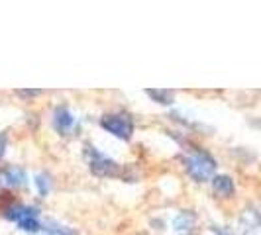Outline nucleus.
<instances>
[{
    "instance_id": "nucleus-11",
    "label": "nucleus",
    "mask_w": 261,
    "mask_h": 235,
    "mask_svg": "<svg viewBox=\"0 0 261 235\" xmlns=\"http://www.w3.org/2000/svg\"><path fill=\"white\" fill-rule=\"evenodd\" d=\"M36 186H38L39 194L45 196L47 192H49V186H51V183H49V179H47L45 174H38V177H36Z\"/></svg>"
},
{
    "instance_id": "nucleus-12",
    "label": "nucleus",
    "mask_w": 261,
    "mask_h": 235,
    "mask_svg": "<svg viewBox=\"0 0 261 235\" xmlns=\"http://www.w3.org/2000/svg\"><path fill=\"white\" fill-rule=\"evenodd\" d=\"M18 94L20 96H38L41 94V91H18Z\"/></svg>"
},
{
    "instance_id": "nucleus-2",
    "label": "nucleus",
    "mask_w": 261,
    "mask_h": 235,
    "mask_svg": "<svg viewBox=\"0 0 261 235\" xmlns=\"http://www.w3.org/2000/svg\"><path fill=\"white\" fill-rule=\"evenodd\" d=\"M4 218L14 223H18L20 229L30 231V233H36V231H39V227H41L38 208H34V206H22V204L10 206V208L4 210Z\"/></svg>"
},
{
    "instance_id": "nucleus-3",
    "label": "nucleus",
    "mask_w": 261,
    "mask_h": 235,
    "mask_svg": "<svg viewBox=\"0 0 261 235\" xmlns=\"http://www.w3.org/2000/svg\"><path fill=\"white\" fill-rule=\"evenodd\" d=\"M85 157H87V163L91 170L96 177H118L120 174V165H118L114 159L106 157L105 153H100L96 147L87 145L85 147Z\"/></svg>"
},
{
    "instance_id": "nucleus-7",
    "label": "nucleus",
    "mask_w": 261,
    "mask_h": 235,
    "mask_svg": "<svg viewBox=\"0 0 261 235\" xmlns=\"http://www.w3.org/2000/svg\"><path fill=\"white\" fill-rule=\"evenodd\" d=\"M0 181L8 186H22L26 183V172L20 167H6L0 172Z\"/></svg>"
},
{
    "instance_id": "nucleus-4",
    "label": "nucleus",
    "mask_w": 261,
    "mask_h": 235,
    "mask_svg": "<svg viewBox=\"0 0 261 235\" xmlns=\"http://www.w3.org/2000/svg\"><path fill=\"white\" fill-rule=\"evenodd\" d=\"M100 126L105 128L108 133H112L114 137H120L124 141H128L134 133V122L128 114L124 112H112V114H105L100 118Z\"/></svg>"
},
{
    "instance_id": "nucleus-14",
    "label": "nucleus",
    "mask_w": 261,
    "mask_h": 235,
    "mask_svg": "<svg viewBox=\"0 0 261 235\" xmlns=\"http://www.w3.org/2000/svg\"><path fill=\"white\" fill-rule=\"evenodd\" d=\"M218 235H230L228 231H218Z\"/></svg>"
},
{
    "instance_id": "nucleus-6",
    "label": "nucleus",
    "mask_w": 261,
    "mask_h": 235,
    "mask_svg": "<svg viewBox=\"0 0 261 235\" xmlns=\"http://www.w3.org/2000/svg\"><path fill=\"white\" fill-rule=\"evenodd\" d=\"M212 190H214V194L218 196V198H230L236 192L234 181L228 174H218V177L214 174L212 177Z\"/></svg>"
},
{
    "instance_id": "nucleus-10",
    "label": "nucleus",
    "mask_w": 261,
    "mask_h": 235,
    "mask_svg": "<svg viewBox=\"0 0 261 235\" xmlns=\"http://www.w3.org/2000/svg\"><path fill=\"white\" fill-rule=\"evenodd\" d=\"M151 100H155L157 104H173V98H175V94H173V91H159V89H151V91L145 92Z\"/></svg>"
},
{
    "instance_id": "nucleus-5",
    "label": "nucleus",
    "mask_w": 261,
    "mask_h": 235,
    "mask_svg": "<svg viewBox=\"0 0 261 235\" xmlns=\"http://www.w3.org/2000/svg\"><path fill=\"white\" fill-rule=\"evenodd\" d=\"M75 124H77V120L69 112V108H63V106H61V108H57V110L53 112V128L59 131L61 135H71Z\"/></svg>"
},
{
    "instance_id": "nucleus-13",
    "label": "nucleus",
    "mask_w": 261,
    "mask_h": 235,
    "mask_svg": "<svg viewBox=\"0 0 261 235\" xmlns=\"http://www.w3.org/2000/svg\"><path fill=\"white\" fill-rule=\"evenodd\" d=\"M4 151H6V139H4V135H0V157L4 155Z\"/></svg>"
},
{
    "instance_id": "nucleus-9",
    "label": "nucleus",
    "mask_w": 261,
    "mask_h": 235,
    "mask_svg": "<svg viewBox=\"0 0 261 235\" xmlns=\"http://www.w3.org/2000/svg\"><path fill=\"white\" fill-rule=\"evenodd\" d=\"M39 229L43 231V235H77L73 229H69L65 225L55 223V222H43Z\"/></svg>"
},
{
    "instance_id": "nucleus-8",
    "label": "nucleus",
    "mask_w": 261,
    "mask_h": 235,
    "mask_svg": "<svg viewBox=\"0 0 261 235\" xmlns=\"http://www.w3.org/2000/svg\"><path fill=\"white\" fill-rule=\"evenodd\" d=\"M175 229L179 231V233H191L193 231V227H195V216L191 214V212H183V214H179L177 218H175Z\"/></svg>"
},
{
    "instance_id": "nucleus-1",
    "label": "nucleus",
    "mask_w": 261,
    "mask_h": 235,
    "mask_svg": "<svg viewBox=\"0 0 261 235\" xmlns=\"http://www.w3.org/2000/svg\"><path fill=\"white\" fill-rule=\"evenodd\" d=\"M185 167H187V172L193 181L206 183V181H212V177L216 172V161L210 153L202 151V149H196L191 155H187Z\"/></svg>"
}]
</instances>
